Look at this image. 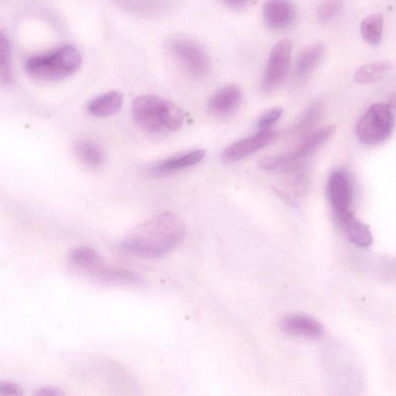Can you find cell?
I'll return each mask as SVG.
<instances>
[{"label": "cell", "instance_id": "3957f363", "mask_svg": "<svg viewBox=\"0 0 396 396\" xmlns=\"http://www.w3.org/2000/svg\"><path fill=\"white\" fill-rule=\"evenodd\" d=\"M81 64L78 50L71 45H64L45 54L30 57L25 64V69L33 78L57 81L71 76Z\"/></svg>", "mask_w": 396, "mask_h": 396}, {"label": "cell", "instance_id": "4316f807", "mask_svg": "<svg viewBox=\"0 0 396 396\" xmlns=\"http://www.w3.org/2000/svg\"><path fill=\"white\" fill-rule=\"evenodd\" d=\"M220 1L235 11H243L249 7L253 0H220Z\"/></svg>", "mask_w": 396, "mask_h": 396}, {"label": "cell", "instance_id": "cb8c5ba5", "mask_svg": "<svg viewBox=\"0 0 396 396\" xmlns=\"http://www.w3.org/2000/svg\"><path fill=\"white\" fill-rule=\"evenodd\" d=\"M344 0H324L318 10V19L321 24L331 23L341 11Z\"/></svg>", "mask_w": 396, "mask_h": 396}, {"label": "cell", "instance_id": "6da1fadb", "mask_svg": "<svg viewBox=\"0 0 396 396\" xmlns=\"http://www.w3.org/2000/svg\"><path fill=\"white\" fill-rule=\"evenodd\" d=\"M186 226L177 214L163 211L146 220L123 238L121 249L134 257H163L183 241Z\"/></svg>", "mask_w": 396, "mask_h": 396}, {"label": "cell", "instance_id": "52a82bcc", "mask_svg": "<svg viewBox=\"0 0 396 396\" xmlns=\"http://www.w3.org/2000/svg\"><path fill=\"white\" fill-rule=\"evenodd\" d=\"M327 194L335 218L344 224L351 214V187L348 176L342 171H335L327 182Z\"/></svg>", "mask_w": 396, "mask_h": 396}, {"label": "cell", "instance_id": "5b68a950", "mask_svg": "<svg viewBox=\"0 0 396 396\" xmlns=\"http://www.w3.org/2000/svg\"><path fill=\"white\" fill-rule=\"evenodd\" d=\"M394 126L395 119L390 107L374 104L358 122V138L365 145L381 144L391 136Z\"/></svg>", "mask_w": 396, "mask_h": 396}, {"label": "cell", "instance_id": "7c38bea8", "mask_svg": "<svg viewBox=\"0 0 396 396\" xmlns=\"http://www.w3.org/2000/svg\"><path fill=\"white\" fill-rule=\"evenodd\" d=\"M206 151L199 148L172 156L153 165L150 169L153 176H167L176 172L194 166L205 158Z\"/></svg>", "mask_w": 396, "mask_h": 396}, {"label": "cell", "instance_id": "7a4b0ae2", "mask_svg": "<svg viewBox=\"0 0 396 396\" xmlns=\"http://www.w3.org/2000/svg\"><path fill=\"white\" fill-rule=\"evenodd\" d=\"M132 113L137 125L151 134L176 131L184 122V113L177 105L152 95L136 98Z\"/></svg>", "mask_w": 396, "mask_h": 396}, {"label": "cell", "instance_id": "e0dca14e", "mask_svg": "<svg viewBox=\"0 0 396 396\" xmlns=\"http://www.w3.org/2000/svg\"><path fill=\"white\" fill-rule=\"evenodd\" d=\"M102 282L112 284L141 285L144 279L133 271L122 268H107L96 272Z\"/></svg>", "mask_w": 396, "mask_h": 396}, {"label": "cell", "instance_id": "277c9868", "mask_svg": "<svg viewBox=\"0 0 396 396\" xmlns=\"http://www.w3.org/2000/svg\"><path fill=\"white\" fill-rule=\"evenodd\" d=\"M168 49L170 54L194 79L207 77L211 70L209 55L195 40L186 37H173L168 40Z\"/></svg>", "mask_w": 396, "mask_h": 396}, {"label": "cell", "instance_id": "8fae6325", "mask_svg": "<svg viewBox=\"0 0 396 396\" xmlns=\"http://www.w3.org/2000/svg\"><path fill=\"white\" fill-rule=\"evenodd\" d=\"M325 54V45L320 41L304 48L296 62L294 69L296 79L299 82L308 81L323 61Z\"/></svg>", "mask_w": 396, "mask_h": 396}, {"label": "cell", "instance_id": "8992f818", "mask_svg": "<svg viewBox=\"0 0 396 396\" xmlns=\"http://www.w3.org/2000/svg\"><path fill=\"white\" fill-rule=\"evenodd\" d=\"M292 53L293 43L289 39L279 41L272 47L261 84L264 94H271L281 86L290 68Z\"/></svg>", "mask_w": 396, "mask_h": 396}, {"label": "cell", "instance_id": "d4e9b609", "mask_svg": "<svg viewBox=\"0 0 396 396\" xmlns=\"http://www.w3.org/2000/svg\"><path fill=\"white\" fill-rule=\"evenodd\" d=\"M283 112L284 110L281 107L277 106L264 113L258 122L259 129H270L281 118Z\"/></svg>", "mask_w": 396, "mask_h": 396}, {"label": "cell", "instance_id": "d6986e66", "mask_svg": "<svg viewBox=\"0 0 396 396\" xmlns=\"http://www.w3.org/2000/svg\"><path fill=\"white\" fill-rule=\"evenodd\" d=\"M361 34L371 46L381 43L384 30V18L381 14H374L363 19L360 26Z\"/></svg>", "mask_w": 396, "mask_h": 396}, {"label": "cell", "instance_id": "83f0119b", "mask_svg": "<svg viewBox=\"0 0 396 396\" xmlns=\"http://www.w3.org/2000/svg\"><path fill=\"white\" fill-rule=\"evenodd\" d=\"M64 393L57 387H45L37 390L35 395L38 396H60Z\"/></svg>", "mask_w": 396, "mask_h": 396}, {"label": "cell", "instance_id": "7402d4cb", "mask_svg": "<svg viewBox=\"0 0 396 396\" xmlns=\"http://www.w3.org/2000/svg\"><path fill=\"white\" fill-rule=\"evenodd\" d=\"M69 260L71 265L83 269H93L98 266L99 257L96 252L88 247H78L73 250Z\"/></svg>", "mask_w": 396, "mask_h": 396}, {"label": "cell", "instance_id": "ba28073f", "mask_svg": "<svg viewBox=\"0 0 396 396\" xmlns=\"http://www.w3.org/2000/svg\"><path fill=\"white\" fill-rule=\"evenodd\" d=\"M276 132L272 129L260 130L259 133L228 146L221 155L223 161L232 163L243 161L274 141Z\"/></svg>", "mask_w": 396, "mask_h": 396}, {"label": "cell", "instance_id": "f1b7e54d", "mask_svg": "<svg viewBox=\"0 0 396 396\" xmlns=\"http://www.w3.org/2000/svg\"><path fill=\"white\" fill-rule=\"evenodd\" d=\"M390 109H396V92L388 99L386 104Z\"/></svg>", "mask_w": 396, "mask_h": 396}, {"label": "cell", "instance_id": "9c48e42d", "mask_svg": "<svg viewBox=\"0 0 396 396\" xmlns=\"http://www.w3.org/2000/svg\"><path fill=\"white\" fill-rule=\"evenodd\" d=\"M296 13L292 0H268L264 5L262 16L269 28L283 30L291 26L296 18Z\"/></svg>", "mask_w": 396, "mask_h": 396}, {"label": "cell", "instance_id": "9a60e30c", "mask_svg": "<svg viewBox=\"0 0 396 396\" xmlns=\"http://www.w3.org/2000/svg\"><path fill=\"white\" fill-rule=\"evenodd\" d=\"M123 96L119 92L112 91L98 95L91 100L87 110L91 115L98 118H105L117 113L121 109Z\"/></svg>", "mask_w": 396, "mask_h": 396}, {"label": "cell", "instance_id": "484cf974", "mask_svg": "<svg viewBox=\"0 0 396 396\" xmlns=\"http://www.w3.org/2000/svg\"><path fill=\"white\" fill-rule=\"evenodd\" d=\"M23 395L22 388L10 382L0 383V396H21Z\"/></svg>", "mask_w": 396, "mask_h": 396}, {"label": "cell", "instance_id": "603a6c76", "mask_svg": "<svg viewBox=\"0 0 396 396\" xmlns=\"http://www.w3.org/2000/svg\"><path fill=\"white\" fill-rule=\"evenodd\" d=\"M0 79L3 86H10L13 83V74L11 64V53L9 40L4 33L0 35Z\"/></svg>", "mask_w": 396, "mask_h": 396}, {"label": "cell", "instance_id": "44dd1931", "mask_svg": "<svg viewBox=\"0 0 396 396\" xmlns=\"http://www.w3.org/2000/svg\"><path fill=\"white\" fill-rule=\"evenodd\" d=\"M325 103L320 99L313 102L305 110L295 127V133L299 135L308 134L318 123L323 115Z\"/></svg>", "mask_w": 396, "mask_h": 396}, {"label": "cell", "instance_id": "4fadbf2b", "mask_svg": "<svg viewBox=\"0 0 396 396\" xmlns=\"http://www.w3.org/2000/svg\"><path fill=\"white\" fill-rule=\"evenodd\" d=\"M280 328L286 334L306 338L320 337L324 333L323 327L318 320L305 315H292L280 322Z\"/></svg>", "mask_w": 396, "mask_h": 396}, {"label": "cell", "instance_id": "5bb4252c", "mask_svg": "<svg viewBox=\"0 0 396 396\" xmlns=\"http://www.w3.org/2000/svg\"><path fill=\"white\" fill-rule=\"evenodd\" d=\"M74 151L78 160L87 168H97L104 162L103 148L94 140L86 138L76 140Z\"/></svg>", "mask_w": 396, "mask_h": 396}, {"label": "cell", "instance_id": "2e32d148", "mask_svg": "<svg viewBox=\"0 0 396 396\" xmlns=\"http://www.w3.org/2000/svg\"><path fill=\"white\" fill-rule=\"evenodd\" d=\"M129 11L146 15L166 13L176 6V0H117Z\"/></svg>", "mask_w": 396, "mask_h": 396}, {"label": "cell", "instance_id": "ffe728a7", "mask_svg": "<svg viewBox=\"0 0 396 396\" xmlns=\"http://www.w3.org/2000/svg\"><path fill=\"white\" fill-rule=\"evenodd\" d=\"M344 225L346 228V235L349 240L361 247H368L373 242V234H371L368 226L363 224L361 221L354 218V214L346 219Z\"/></svg>", "mask_w": 396, "mask_h": 396}, {"label": "cell", "instance_id": "ac0fdd59", "mask_svg": "<svg viewBox=\"0 0 396 396\" xmlns=\"http://www.w3.org/2000/svg\"><path fill=\"white\" fill-rule=\"evenodd\" d=\"M392 69L393 64L388 61L366 64L354 73V80L361 85L373 83L381 80Z\"/></svg>", "mask_w": 396, "mask_h": 396}, {"label": "cell", "instance_id": "30bf717a", "mask_svg": "<svg viewBox=\"0 0 396 396\" xmlns=\"http://www.w3.org/2000/svg\"><path fill=\"white\" fill-rule=\"evenodd\" d=\"M243 102V91L236 85L221 88L209 102V109L214 117L226 118L235 114Z\"/></svg>", "mask_w": 396, "mask_h": 396}]
</instances>
